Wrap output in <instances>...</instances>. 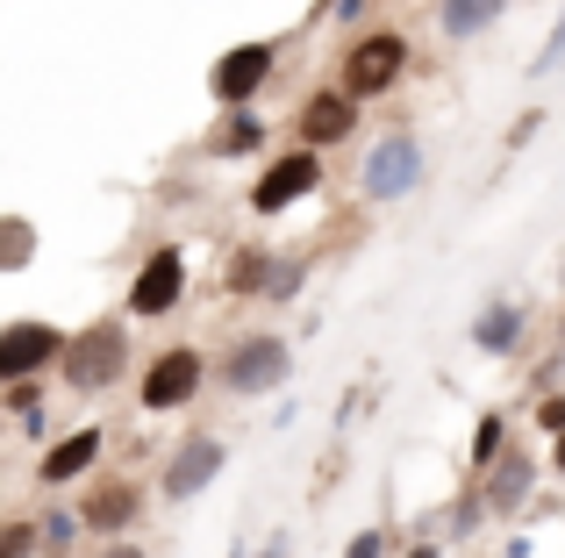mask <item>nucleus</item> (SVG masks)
<instances>
[{
	"label": "nucleus",
	"instance_id": "1",
	"mask_svg": "<svg viewBox=\"0 0 565 558\" xmlns=\"http://www.w3.org/2000/svg\"><path fill=\"white\" fill-rule=\"evenodd\" d=\"M423 172H429L423 137H415V129H386L373 151H365V165H359V201H365V208L408 201L415 186H423Z\"/></svg>",
	"mask_w": 565,
	"mask_h": 558
},
{
	"label": "nucleus",
	"instance_id": "4",
	"mask_svg": "<svg viewBox=\"0 0 565 558\" xmlns=\"http://www.w3.org/2000/svg\"><path fill=\"white\" fill-rule=\"evenodd\" d=\"M72 351V336L57 322H36V315H14L0 330V387H29L36 373H57Z\"/></svg>",
	"mask_w": 565,
	"mask_h": 558
},
{
	"label": "nucleus",
	"instance_id": "16",
	"mask_svg": "<svg viewBox=\"0 0 565 558\" xmlns=\"http://www.w3.org/2000/svg\"><path fill=\"white\" fill-rule=\"evenodd\" d=\"M509 14V0H437V29L451 43H472V36H487V29Z\"/></svg>",
	"mask_w": 565,
	"mask_h": 558
},
{
	"label": "nucleus",
	"instance_id": "25",
	"mask_svg": "<svg viewBox=\"0 0 565 558\" xmlns=\"http://www.w3.org/2000/svg\"><path fill=\"white\" fill-rule=\"evenodd\" d=\"M537 129H544V115H537V108H530V115H515V129H509V151H515V143H530Z\"/></svg>",
	"mask_w": 565,
	"mask_h": 558
},
{
	"label": "nucleus",
	"instance_id": "19",
	"mask_svg": "<svg viewBox=\"0 0 565 558\" xmlns=\"http://www.w3.org/2000/svg\"><path fill=\"white\" fill-rule=\"evenodd\" d=\"M501 459H509V416H480V430H472V473H494Z\"/></svg>",
	"mask_w": 565,
	"mask_h": 558
},
{
	"label": "nucleus",
	"instance_id": "15",
	"mask_svg": "<svg viewBox=\"0 0 565 558\" xmlns=\"http://www.w3.org/2000/svg\"><path fill=\"white\" fill-rule=\"evenodd\" d=\"M472 344H480L487 358H509V351L523 344V308L515 301H487L480 315H472Z\"/></svg>",
	"mask_w": 565,
	"mask_h": 558
},
{
	"label": "nucleus",
	"instance_id": "12",
	"mask_svg": "<svg viewBox=\"0 0 565 558\" xmlns=\"http://www.w3.org/2000/svg\"><path fill=\"white\" fill-rule=\"evenodd\" d=\"M100 451H108V430H100V422H86V430H65L57 444H43L36 487H72V480H86V473L100 465Z\"/></svg>",
	"mask_w": 565,
	"mask_h": 558
},
{
	"label": "nucleus",
	"instance_id": "13",
	"mask_svg": "<svg viewBox=\"0 0 565 558\" xmlns=\"http://www.w3.org/2000/svg\"><path fill=\"white\" fill-rule=\"evenodd\" d=\"M79 516H86V530H100L108 545H122V530L137 523V487H129V480H100V487L79 502Z\"/></svg>",
	"mask_w": 565,
	"mask_h": 558
},
{
	"label": "nucleus",
	"instance_id": "29",
	"mask_svg": "<svg viewBox=\"0 0 565 558\" xmlns=\"http://www.w3.org/2000/svg\"><path fill=\"white\" fill-rule=\"evenodd\" d=\"M552 473H565V437H558V451H552Z\"/></svg>",
	"mask_w": 565,
	"mask_h": 558
},
{
	"label": "nucleus",
	"instance_id": "10",
	"mask_svg": "<svg viewBox=\"0 0 565 558\" xmlns=\"http://www.w3.org/2000/svg\"><path fill=\"white\" fill-rule=\"evenodd\" d=\"M316 186H322V158L294 143L287 158H273V165L258 172V186H250V215H287L294 201H308Z\"/></svg>",
	"mask_w": 565,
	"mask_h": 558
},
{
	"label": "nucleus",
	"instance_id": "21",
	"mask_svg": "<svg viewBox=\"0 0 565 558\" xmlns=\"http://www.w3.org/2000/svg\"><path fill=\"white\" fill-rule=\"evenodd\" d=\"M36 545H43V530H36L29 516H14L8 537H0V558H36Z\"/></svg>",
	"mask_w": 565,
	"mask_h": 558
},
{
	"label": "nucleus",
	"instance_id": "26",
	"mask_svg": "<svg viewBox=\"0 0 565 558\" xmlns=\"http://www.w3.org/2000/svg\"><path fill=\"white\" fill-rule=\"evenodd\" d=\"M537 422H544V430H558V437H565V401H544V408H537Z\"/></svg>",
	"mask_w": 565,
	"mask_h": 558
},
{
	"label": "nucleus",
	"instance_id": "27",
	"mask_svg": "<svg viewBox=\"0 0 565 558\" xmlns=\"http://www.w3.org/2000/svg\"><path fill=\"white\" fill-rule=\"evenodd\" d=\"M100 558H143V545H129V537H122V545H108Z\"/></svg>",
	"mask_w": 565,
	"mask_h": 558
},
{
	"label": "nucleus",
	"instance_id": "6",
	"mask_svg": "<svg viewBox=\"0 0 565 558\" xmlns=\"http://www.w3.org/2000/svg\"><path fill=\"white\" fill-rule=\"evenodd\" d=\"M201 387H207V358L193 344H172V351H158V358L143 365L137 408H143V416H172V408H186Z\"/></svg>",
	"mask_w": 565,
	"mask_h": 558
},
{
	"label": "nucleus",
	"instance_id": "23",
	"mask_svg": "<svg viewBox=\"0 0 565 558\" xmlns=\"http://www.w3.org/2000/svg\"><path fill=\"white\" fill-rule=\"evenodd\" d=\"M301 279H308V266H279L273 287H265V301H294V293H301Z\"/></svg>",
	"mask_w": 565,
	"mask_h": 558
},
{
	"label": "nucleus",
	"instance_id": "14",
	"mask_svg": "<svg viewBox=\"0 0 565 558\" xmlns=\"http://www.w3.org/2000/svg\"><path fill=\"white\" fill-rule=\"evenodd\" d=\"M265 137L273 129H265L258 108H230L215 122V137H207V158H250V151H265Z\"/></svg>",
	"mask_w": 565,
	"mask_h": 558
},
{
	"label": "nucleus",
	"instance_id": "7",
	"mask_svg": "<svg viewBox=\"0 0 565 558\" xmlns=\"http://www.w3.org/2000/svg\"><path fill=\"white\" fill-rule=\"evenodd\" d=\"M273 65H279V43H230L215 57V72H207V94L222 108H250L265 94V79H273Z\"/></svg>",
	"mask_w": 565,
	"mask_h": 558
},
{
	"label": "nucleus",
	"instance_id": "11",
	"mask_svg": "<svg viewBox=\"0 0 565 558\" xmlns=\"http://www.w3.org/2000/svg\"><path fill=\"white\" fill-rule=\"evenodd\" d=\"M351 129H359V100L344 94V86H316V94L301 100V115H294V137H301V151H337V143H351Z\"/></svg>",
	"mask_w": 565,
	"mask_h": 558
},
{
	"label": "nucleus",
	"instance_id": "22",
	"mask_svg": "<svg viewBox=\"0 0 565 558\" xmlns=\"http://www.w3.org/2000/svg\"><path fill=\"white\" fill-rule=\"evenodd\" d=\"M0 237H8L0 266H8V272H22V266H29V223H22V215H8V223H0Z\"/></svg>",
	"mask_w": 565,
	"mask_h": 558
},
{
	"label": "nucleus",
	"instance_id": "8",
	"mask_svg": "<svg viewBox=\"0 0 565 558\" xmlns=\"http://www.w3.org/2000/svg\"><path fill=\"white\" fill-rule=\"evenodd\" d=\"M222 465H230V444H222L215 430H193L186 444H172L166 473H158V494H166V502H193V494L215 487Z\"/></svg>",
	"mask_w": 565,
	"mask_h": 558
},
{
	"label": "nucleus",
	"instance_id": "3",
	"mask_svg": "<svg viewBox=\"0 0 565 558\" xmlns=\"http://www.w3.org/2000/svg\"><path fill=\"white\" fill-rule=\"evenodd\" d=\"M129 373V336L115 330V322H86V330H72V351H65V365H57V379H65L72 394H108L115 379Z\"/></svg>",
	"mask_w": 565,
	"mask_h": 558
},
{
	"label": "nucleus",
	"instance_id": "9",
	"mask_svg": "<svg viewBox=\"0 0 565 558\" xmlns=\"http://www.w3.org/2000/svg\"><path fill=\"white\" fill-rule=\"evenodd\" d=\"M180 301H186V258H180V244H158V251L137 266V279H129V315L158 322V315H172Z\"/></svg>",
	"mask_w": 565,
	"mask_h": 558
},
{
	"label": "nucleus",
	"instance_id": "24",
	"mask_svg": "<svg viewBox=\"0 0 565 558\" xmlns=\"http://www.w3.org/2000/svg\"><path fill=\"white\" fill-rule=\"evenodd\" d=\"M386 545H394L386 530H359V537L344 545V558H386Z\"/></svg>",
	"mask_w": 565,
	"mask_h": 558
},
{
	"label": "nucleus",
	"instance_id": "18",
	"mask_svg": "<svg viewBox=\"0 0 565 558\" xmlns=\"http://www.w3.org/2000/svg\"><path fill=\"white\" fill-rule=\"evenodd\" d=\"M273 258H265L258 251V244H250V251H236V266L230 272H222V293H236V301H250V293H258V301H265V287H273Z\"/></svg>",
	"mask_w": 565,
	"mask_h": 558
},
{
	"label": "nucleus",
	"instance_id": "28",
	"mask_svg": "<svg viewBox=\"0 0 565 558\" xmlns=\"http://www.w3.org/2000/svg\"><path fill=\"white\" fill-rule=\"evenodd\" d=\"M408 558H444V551L437 545H408Z\"/></svg>",
	"mask_w": 565,
	"mask_h": 558
},
{
	"label": "nucleus",
	"instance_id": "2",
	"mask_svg": "<svg viewBox=\"0 0 565 558\" xmlns=\"http://www.w3.org/2000/svg\"><path fill=\"white\" fill-rule=\"evenodd\" d=\"M408 36H401V29H365L359 43H351L344 51V65H337V86H344L351 100H380V94H394L401 86V72H408Z\"/></svg>",
	"mask_w": 565,
	"mask_h": 558
},
{
	"label": "nucleus",
	"instance_id": "17",
	"mask_svg": "<svg viewBox=\"0 0 565 558\" xmlns=\"http://www.w3.org/2000/svg\"><path fill=\"white\" fill-rule=\"evenodd\" d=\"M530 494H537V465L530 459H501L494 473H487V508H494V516H515Z\"/></svg>",
	"mask_w": 565,
	"mask_h": 558
},
{
	"label": "nucleus",
	"instance_id": "5",
	"mask_svg": "<svg viewBox=\"0 0 565 558\" xmlns=\"http://www.w3.org/2000/svg\"><path fill=\"white\" fill-rule=\"evenodd\" d=\"M294 373V344L287 336H244V344H230V358H222V394H236V401H258V394L287 387Z\"/></svg>",
	"mask_w": 565,
	"mask_h": 558
},
{
	"label": "nucleus",
	"instance_id": "20",
	"mask_svg": "<svg viewBox=\"0 0 565 558\" xmlns=\"http://www.w3.org/2000/svg\"><path fill=\"white\" fill-rule=\"evenodd\" d=\"M36 530H43V545H51V551H72V545H79V530H86V516H79V508H51V516H36Z\"/></svg>",
	"mask_w": 565,
	"mask_h": 558
}]
</instances>
